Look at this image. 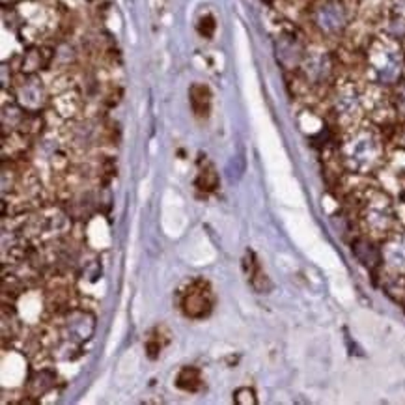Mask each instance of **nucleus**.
Wrapping results in <instances>:
<instances>
[{
    "instance_id": "16",
    "label": "nucleus",
    "mask_w": 405,
    "mask_h": 405,
    "mask_svg": "<svg viewBox=\"0 0 405 405\" xmlns=\"http://www.w3.org/2000/svg\"><path fill=\"white\" fill-rule=\"evenodd\" d=\"M204 376L196 366H183L176 376V386L183 392H200L204 389Z\"/></svg>"
},
{
    "instance_id": "11",
    "label": "nucleus",
    "mask_w": 405,
    "mask_h": 405,
    "mask_svg": "<svg viewBox=\"0 0 405 405\" xmlns=\"http://www.w3.org/2000/svg\"><path fill=\"white\" fill-rule=\"evenodd\" d=\"M352 252L357 258V262L362 267H366L370 273L376 275L381 267H385L383 249L379 247L376 237H371V235H355L352 241Z\"/></svg>"
},
{
    "instance_id": "8",
    "label": "nucleus",
    "mask_w": 405,
    "mask_h": 405,
    "mask_svg": "<svg viewBox=\"0 0 405 405\" xmlns=\"http://www.w3.org/2000/svg\"><path fill=\"white\" fill-rule=\"evenodd\" d=\"M362 107H364V96L353 83L340 84L332 96V113L337 116V122L346 129L355 127L357 116Z\"/></svg>"
},
{
    "instance_id": "6",
    "label": "nucleus",
    "mask_w": 405,
    "mask_h": 405,
    "mask_svg": "<svg viewBox=\"0 0 405 405\" xmlns=\"http://www.w3.org/2000/svg\"><path fill=\"white\" fill-rule=\"evenodd\" d=\"M178 303H180V310L183 312V316H187L189 319H204L213 312L215 293L207 280L195 279L178 292Z\"/></svg>"
},
{
    "instance_id": "12",
    "label": "nucleus",
    "mask_w": 405,
    "mask_h": 405,
    "mask_svg": "<svg viewBox=\"0 0 405 405\" xmlns=\"http://www.w3.org/2000/svg\"><path fill=\"white\" fill-rule=\"evenodd\" d=\"M54 60V47L47 45H29L21 56L19 73L38 75L39 71L51 68Z\"/></svg>"
},
{
    "instance_id": "15",
    "label": "nucleus",
    "mask_w": 405,
    "mask_h": 405,
    "mask_svg": "<svg viewBox=\"0 0 405 405\" xmlns=\"http://www.w3.org/2000/svg\"><path fill=\"white\" fill-rule=\"evenodd\" d=\"M189 103L195 116L207 118L211 113V92L205 84L196 83L189 88Z\"/></svg>"
},
{
    "instance_id": "9",
    "label": "nucleus",
    "mask_w": 405,
    "mask_h": 405,
    "mask_svg": "<svg viewBox=\"0 0 405 405\" xmlns=\"http://www.w3.org/2000/svg\"><path fill=\"white\" fill-rule=\"evenodd\" d=\"M334 71H337V58L332 56V53L322 49H308L303 66L299 69L308 86H325L334 78Z\"/></svg>"
},
{
    "instance_id": "18",
    "label": "nucleus",
    "mask_w": 405,
    "mask_h": 405,
    "mask_svg": "<svg viewBox=\"0 0 405 405\" xmlns=\"http://www.w3.org/2000/svg\"><path fill=\"white\" fill-rule=\"evenodd\" d=\"M196 187L204 193H213L217 190L219 187L220 180H219V174H217L215 166L211 165V163H204V166H200V170L196 174Z\"/></svg>"
},
{
    "instance_id": "17",
    "label": "nucleus",
    "mask_w": 405,
    "mask_h": 405,
    "mask_svg": "<svg viewBox=\"0 0 405 405\" xmlns=\"http://www.w3.org/2000/svg\"><path fill=\"white\" fill-rule=\"evenodd\" d=\"M170 342V332H168V329L166 327H155L153 329V332L148 337L146 344H144V347H146V355L152 359V361H155V359H159V355H161L163 347L166 346V344Z\"/></svg>"
},
{
    "instance_id": "4",
    "label": "nucleus",
    "mask_w": 405,
    "mask_h": 405,
    "mask_svg": "<svg viewBox=\"0 0 405 405\" xmlns=\"http://www.w3.org/2000/svg\"><path fill=\"white\" fill-rule=\"evenodd\" d=\"M314 29L323 38H340L349 26V10L344 0H314L308 10Z\"/></svg>"
},
{
    "instance_id": "19",
    "label": "nucleus",
    "mask_w": 405,
    "mask_h": 405,
    "mask_svg": "<svg viewBox=\"0 0 405 405\" xmlns=\"http://www.w3.org/2000/svg\"><path fill=\"white\" fill-rule=\"evenodd\" d=\"M196 29H198V34L205 39H211L217 30V21L213 15H202L198 23H196Z\"/></svg>"
},
{
    "instance_id": "5",
    "label": "nucleus",
    "mask_w": 405,
    "mask_h": 405,
    "mask_svg": "<svg viewBox=\"0 0 405 405\" xmlns=\"http://www.w3.org/2000/svg\"><path fill=\"white\" fill-rule=\"evenodd\" d=\"M53 322L54 329L58 332V340H66L77 346L88 342L96 331V316L86 308L73 307L62 316L53 317Z\"/></svg>"
},
{
    "instance_id": "3",
    "label": "nucleus",
    "mask_w": 405,
    "mask_h": 405,
    "mask_svg": "<svg viewBox=\"0 0 405 405\" xmlns=\"http://www.w3.org/2000/svg\"><path fill=\"white\" fill-rule=\"evenodd\" d=\"M364 62L374 84L383 88H394L404 78L405 56L401 43L391 36L371 38L364 51Z\"/></svg>"
},
{
    "instance_id": "1",
    "label": "nucleus",
    "mask_w": 405,
    "mask_h": 405,
    "mask_svg": "<svg viewBox=\"0 0 405 405\" xmlns=\"http://www.w3.org/2000/svg\"><path fill=\"white\" fill-rule=\"evenodd\" d=\"M342 170L353 176H370L386 165L385 135L376 123L347 129L337 146Z\"/></svg>"
},
{
    "instance_id": "14",
    "label": "nucleus",
    "mask_w": 405,
    "mask_h": 405,
    "mask_svg": "<svg viewBox=\"0 0 405 405\" xmlns=\"http://www.w3.org/2000/svg\"><path fill=\"white\" fill-rule=\"evenodd\" d=\"M56 381H58V376L53 368H38L29 376V381H26V396L34 398L36 401L45 396L47 392H51L56 386Z\"/></svg>"
},
{
    "instance_id": "20",
    "label": "nucleus",
    "mask_w": 405,
    "mask_h": 405,
    "mask_svg": "<svg viewBox=\"0 0 405 405\" xmlns=\"http://www.w3.org/2000/svg\"><path fill=\"white\" fill-rule=\"evenodd\" d=\"M234 401L240 405H256L258 398H256V392L250 386H240V389L234 391Z\"/></svg>"
},
{
    "instance_id": "10",
    "label": "nucleus",
    "mask_w": 405,
    "mask_h": 405,
    "mask_svg": "<svg viewBox=\"0 0 405 405\" xmlns=\"http://www.w3.org/2000/svg\"><path fill=\"white\" fill-rule=\"evenodd\" d=\"M308 47L304 41L299 38V34L292 30H282L277 39H275V53L277 60L286 71H299L304 62Z\"/></svg>"
},
{
    "instance_id": "7",
    "label": "nucleus",
    "mask_w": 405,
    "mask_h": 405,
    "mask_svg": "<svg viewBox=\"0 0 405 405\" xmlns=\"http://www.w3.org/2000/svg\"><path fill=\"white\" fill-rule=\"evenodd\" d=\"M11 93L15 101L29 113H41L45 105L49 103V93L39 75L17 73Z\"/></svg>"
},
{
    "instance_id": "21",
    "label": "nucleus",
    "mask_w": 405,
    "mask_h": 405,
    "mask_svg": "<svg viewBox=\"0 0 405 405\" xmlns=\"http://www.w3.org/2000/svg\"><path fill=\"white\" fill-rule=\"evenodd\" d=\"M394 105L398 108V114L405 118V78H401L400 83L394 86Z\"/></svg>"
},
{
    "instance_id": "2",
    "label": "nucleus",
    "mask_w": 405,
    "mask_h": 405,
    "mask_svg": "<svg viewBox=\"0 0 405 405\" xmlns=\"http://www.w3.org/2000/svg\"><path fill=\"white\" fill-rule=\"evenodd\" d=\"M352 198L355 202L357 222L364 230V234L383 241L398 230V207L386 190L379 187H364L362 190H353Z\"/></svg>"
},
{
    "instance_id": "13",
    "label": "nucleus",
    "mask_w": 405,
    "mask_h": 405,
    "mask_svg": "<svg viewBox=\"0 0 405 405\" xmlns=\"http://www.w3.org/2000/svg\"><path fill=\"white\" fill-rule=\"evenodd\" d=\"M383 260L389 273L405 275V232L396 230L386 240H383Z\"/></svg>"
}]
</instances>
